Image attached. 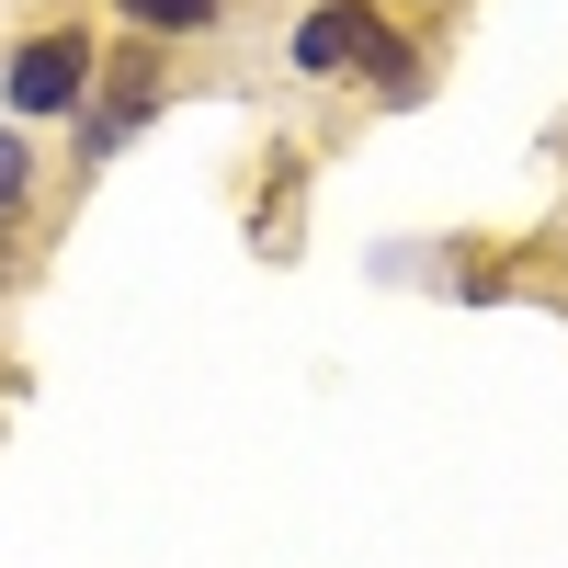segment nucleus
Wrapping results in <instances>:
<instances>
[{
	"mask_svg": "<svg viewBox=\"0 0 568 568\" xmlns=\"http://www.w3.org/2000/svg\"><path fill=\"white\" fill-rule=\"evenodd\" d=\"M114 12H125V34L136 45H194V34H216V0H114Z\"/></svg>",
	"mask_w": 568,
	"mask_h": 568,
	"instance_id": "4",
	"label": "nucleus"
},
{
	"mask_svg": "<svg viewBox=\"0 0 568 568\" xmlns=\"http://www.w3.org/2000/svg\"><path fill=\"white\" fill-rule=\"evenodd\" d=\"M91 91H103V103H91V125H80V171H103V160L125 149V136L160 114V91H171V80H160V58H149V45H136V58H114Z\"/></svg>",
	"mask_w": 568,
	"mask_h": 568,
	"instance_id": "3",
	"label": "nucleus"
},
{
	"mask_svg": "<svg viewBox=\"0 0 568 568\" xmlns=\"http://www.w3.org/2000/svg\"><path fill=\"white\" fill-rule=\"evenodd\" d=\"M91 80H103V45H91V23H45L12 45V69H0V103H12L23 125L45 114H80L91 103Z\"/></svg>",
	"mask_w": 568,
	"mask_h": 568,
	"instance_id": "2",
	"label": "nucleus"
},
{
	"mask_svg": "<svg viewBox=\"0 0 568 568\" xmlns=\"http://www.w3.org/2000/svg\"><path fill=\"white\" fill-rule=\"evenodd\" d=\"M23 205H34V149H23V125H0V240L23 227Z\"/></svg>",
	"mask_w": 568,
	"mask_h": 568,
	"instance_id": "5",
	"label": "nucleus"
},
{
	"mask_svg": "<svg viewBox=\"0 0 568 568\" xmlns=\"http://www.w3.org/2000/svg\"><path fill=\"white\" fill-rule=\"evenodd\" d=\"M296 69H318V80L353 69V80L387 91V103H409V91H420V58L387 34V12H375V0H318V12L296 23Z\"/></svg>",
	"mask_w": 568,
	"mask_h": 568,
	"instance_id": "1",
	"label": "nucleus"
}]
</instances>
